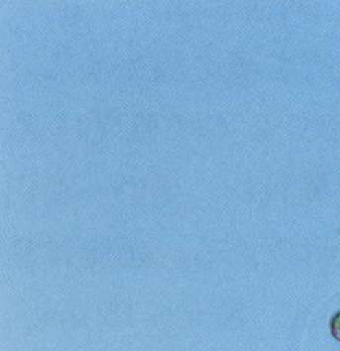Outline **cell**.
<instances>
[{
    "instance_id": "6da1fadb",
    "label": "cell",
    "mask_w": 340,
    "mask_h": 351,
    "mask_svg": "<svg viewBox=\"0 0 340 351\" xmlns=\"http://www.w3.org/2000/svg\"><path fill=\"white\" fill-rule=\"evenodd\" d=\"M331 333L335 339L340 341V313H337L331 322Z\"/></svg>"
}]
</instances>
